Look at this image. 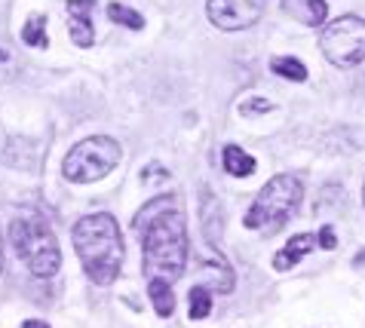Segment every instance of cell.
I'll return each mask as SVG.
<instances>
[{
  "mask_svg": "<svg viewBox=\"0 0 365 328\" xmlns=\"http://www.w3.org/2000/svg\"><path fill=\"white\" fill-rule=\"evenodd\" d=\"M148 280L175 282L187 264V224L178 197L163 193L145 203L135 218Z\"/></svg>",
  "mask_w": 365,
  "mask_h": 328,
  "instance_id": "1",
  "label": "cell"
},
{
  "mask_svg": "<svg viewBox=\"0 0 365 328\" xmlns=\"http://www.w3.org/2000/svg\"><path fill=\"white\" fill-rule=\"evenodd\" d=\"M74 252L96 285H110L123 267V237L114 215L96 212L74 224Z\"/></svg>",
  "mask_w": 365,
  "mask_h": 328,
  "instance_id": "2",
  "label": "cell"
},
{
  "mask_svg": "<svg viewBox=\"0 0 365 328\" xmlns=\"http://www.w3.org/2000/svg\"><path fill=\"white\" fill-rule=\"evenodd\" d=\"M304 197L301 178L295 175H277L270 178L264 188L258 190L255 203L246 212V227L249 230H261V233H277L292 215L298 212Z\"/></svg>",
  "mask_w": 365,
  "mask_h": 328,
  "instance_id": "3",
  "label": "cell"
},
{
  "mask_svg": "<svg viewBox=\"0 0 365 328\" xmlns=\"http://www.w3.org/2000/svg\"><path fill=\"white\" fill-rule=\"evenodd\" d=\"M9 240L16 245V255L28 264L34 276H56L62 264V249H58L56 233L40 218H16L9 224Z\"/></svg>",
  "mask_w": 365,
  "mask_h": 328,
  "instance_id": "4",
  "label": "cell"
},
{
  "mask_svg": "<svg viewBox=\"0 0 365 328\" xmlns=\"http://www.w3.org/2000/svg\"><path fill=\"white\" fill-rule=\"evenodd\" d=\"M120 157V141H114L110 135H93V138H83L80 145H74L65 157V166H62V175L74 184H93L101 181L105 175L117 169Z\"/></svg>",
  "mask_w": 365,
  "mask_h": 328,
  "instance_id": "5",
  "label": "cell"
},
{
  "mask_svg": "<svg viewBox=\"0 0 365 328\" xmlns=\"http://www.w3.org/2000/svg\"><path fill=\"white\" fill-rule=\"evenodd\" d=\"M319 49L334 68H353L365 61V19L362 16L334 19L322 31Z\"/></svg>",
  "mask_w": 365,
  "mask_h": 328,
  "instance_id": "6",
  "label": "cell"
},
{
  "mask_svg": "<svg viewBox=\"0 0 365 328\" xmlns=\"http://www.w3.org/2000/svg\"><path fill=\"white\" fill-rule=\"evenodd\" d=\"M267 0H209L206 13L209 22L221 31H242L252 28L264 16Z\"/></svg>",
  "mask_w": 365,
  "mask_h": 328,
  "instance_id": "7",
  "label": "cell"
},
{
  "mask_svg": "<svg viewBox=\"0 0 365 328\" xmlns=\"http://www.w3.org/2000/svg\"><path fill=\"white\" fill-rule=\"evenodd\" d=\"M93 9H96V0H68V16H71L68 19V34L80 49L96 43Z\"/></svg>",
  "mask_w": 365,
  "mask_h": 328,
  "instance_id": "8",
  "label": "cell"
},
{
  "mask_svg": "<svg viewBox=\"0 0 365 328\" xmlns=\"http://www.w3.org/2000/svg\"><path fill=\"white\" fill-rule=\"evenodd\" d=\"M282 13L307 28H319L329 19V4L326 0H282Z\"/></svg>",
  "mask_w": 365,
  "mask_h": 328,
  "instance_id": "9",
  "label": "cell"
},
{
  "mask_svg": "<svg viewBox=\"0 0 365 328\" xmlns=\"http://www.w3.org/2000/svg\"><path fill=\"white\" fill-rule=\"evenodd\" d=\"M313 245H317V237H313V233H298V237H292L277 255H273V270H279V273L292 270Z\"/></svg>",
  "mask_w": 365,
  "mask_h": 328,
  "instance_id": "10",
  "label": "cell"
},
{
  "mask_svg": "<svg viewBox=\"0 0 365 328\" xmlns=\"http://www.w3.org/2000/svg\"><path fill=\"white\" fill-rule=\"evenodd\" d=\"M225 169H227V175H233V178H249L252 172L258 169V163H255L252 153H246L242 148L227 145L225 148Z\"/></svg>",
  "mask_w": 365,
  "mask_h": 328,
  "instance_id": "11",
  "label": "cell"
},
{
  "mask_svg": "<svg viewBox=\"0 0 365 328\" xmlns=\"http://www.w3.org/2000/svg\"><path fill=\"white\" fill-rule=\"evenodd\" d=\"M172 282L166 280H148V294H150V304H154L157 316H172L175 310V294L169 289Z\"/></svg>",
  "mask_w": 365,
  "mask_h": 328,
  "instance_id": "12",
  "label": "cell"
},
{
  "mask_svg": "<svg viewBox=\"0 0 365 328\" xmlns=\"http://www.w3.org/2000/svg\"><path fill=\"white\" fill-rule=\"evenodd\" d=\"M270 68H273V74H279L286 80H295V83H304V80H307V68H304V61L292 58V56H277L270 61Z\"/></svg>",
  "mask_w": 365,
  "mask_h": 328,
  "instance_id": "13",
  "label": "cell"
},
{
  "mask_svg": "<svg viewBox=\"0 0 365 328\" xmlns=\"http://www.w3.org/2000/svg\"><path fill=\"white\" fill-rule=\"evenodd\" d=\"M187 310H190V319H206L212 313V294L206 285H197V289H190L187 294Z\"/></svg>",
  "mask_w": 365,
  "mask_h": 328,
  "instance_id": "14",
  "label": "cell"
},
{
  "mask_svg": "<svg viewBox=\"0 0 365 328\" xmlns=\"http://www.w3.org/2000/svg\"><path fill=\"white\" fill-rule=\"evenodd\" d=\"M22 40L28 46H46L49 43V40H46V19L34 13L25 22V28H22Z\"/></svg>",
  "mask_w": 365,
  "mask_h": 328,
  "instance_id": "15",
  "label": "cell"
},
{
  "mask_svg": "<svg viewBox=\"0 0 365 328\" xmlns=\"http://www.w3.org/2000/svg\"><path fill=\"white\" fill-rule=\"evenodd\" d=\"M108 16H110V22L126 25V28H133V31H141V28H145V19H141L135 9L123 6V4H110V6H108Z\"/></svg>",
  "mask_w": 365,
  "mask_h": 328,
  "instance_id": "16",
  "label": "cell"
},
{
  "mask_svg": "<svg viewBox=\"0 0 365 328\" xmlns=\"http://www.w3.org/2000/svg\"><path fill=\"white\" fill-rule=\"evenodd\" d=\"M13 74H16V56H13V49L0 40V80L13 77Z\"/></svg>",
  "mask_w": 365,
  "mask_h": 328,
  "instance_id": "17",
  "label": "cell"
},
{
  "mask_svg": "<svg viewBox=\"0 0 365 328\" xmlns=\"http://www.w3.org/2000/svg\"><path fill=\"white\" fill-rule=\"evenodd\" d=\"M273 105L267 98H252V101H246V105H240V114L242 117H249V114H258V111H270Z\"/></svg>",
  "mask_w": 365,
  "mask_h": 328,
  "instance_id": "18",
  "label": "cell"
},
{
  "mask_svg": "<svg viewBox=\"0 0 365 328\" xmlns=\"http://www.w3.org/2000/svg\"><path fill=\"white\" fill-rule=\"evenodd\" d=\"M317 242L322 245V249H334V245H338V240H334V230H331V227H322V230H319V237H317Z\"/></svg>",
  "mask_w": 365,
  "mask_h": 328,
  "instance_id": "19",
  "label": "cell"
},
{
  "mask_svg": "<svg viewBox=\"0 0 365 328\" xmlns=\"http://www.w3.org/2000/svg\"><path fill=\"white\" fill-rule=\"evenodd\" d=\"M22 328H49V325H46V322H40V319H25Z\"/></svg>",
  "mask_w": 365,
  "mask_h": 328,
  "instance_id": "20",
  "label": "cell"
},
{
  "mask_svg": "<svg viewBox=\"0 0 365 328\" xmlns=\"http://www.w3.org/2000/svg\"><path fill=\"white\" fill-rule=\"evenodd\" d=\"M0 270H4V245H0Z\"/></svg>",
  "mask_w": 365,
  "mask_h": 328,
  "instance_id": "21",
  "label": "cell"
},
{
  "mask_svg": "<svg viewBox=\"0 0 365 328\" xmlns=\"http://www.w3.org/2000/svg\"><path fill=\"white\" fill-rule=\"evenodd\" d=\"M362 203H365V188H362Z\"/></svg>",
  "mask_w": 365,
  "mask_h": 328,
  "instance_id": "22",
  "label": "cell"
}]
</instances>
